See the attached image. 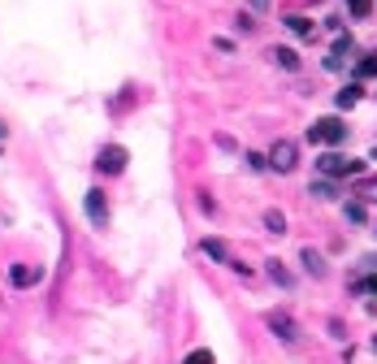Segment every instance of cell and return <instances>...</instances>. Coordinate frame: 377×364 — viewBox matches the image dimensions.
Masks as SVG:
<instances>
[{
  "label": "cell",
  "mask_w": 377,
  "mask_h": 364,
  "mask_svg": "<svg viewBox=\"0 0 377 364\" xmlns=\"http://www.w3.org/2000/svg\"><path fill=\"white\" fill-rule=\"evenodd\" d=\"M360 291H369V295H377V273H373V278H364V282H360Z\"/></svg>",
  "instance_id": "22"
},
{
  "label": "cell",
  "mask_w": 377,
  "mask_h": 364,
  "mask_svg": "<svg viewBox=\"0 0 377 364\" xmlns=\"http://www.w3.org/2000/svg\"><path fill=\"white\" fill-rule=\"evenodd\" d=\"M356 195H360V200H364V204H377V174H373V178H364V182H360V187H356Z\"/></svg>",
  "instance_id": "12"
},
{
  "label": "cell",
  "mask_w": 377,
  "mask_h": 364,
  "mask_svg": "<svg viewBox=\"0 0 377 364\" xmlns=\"http://www.w3.org/2000/svg\"><path fill=\"white\" fill-rule=\"evenodd\" d=\"M347 52H351V35H338L334 48H330V57H325V70H343L347 65Z\"/></svg>",
  "instance_id": "7"
},
{
  "label": "cell",
  "mask_w": 377,
  "mask_h": 364,
  "mask_svg": "<svg viewBox=\"0 0 377 364\" xmlns=\"http://www.w3.org/2000/svg\"><path fill=\"white\" fill-rule=\"evenodd\" d=\"M356 100H360V83H351V87H343V91H338V109H351Z\"/></svg>",
  "instance_id": "15"
},
{
  "label": "cell",
  "mask_w": 377,
  "mask_h": 364,
  "mask_svg": "<svg viewBox=\"0 0 377 364\" xmlns=\"http://www.w3.org/2000/svg\"><path fill=\"white\" fill-rule=\"evenodd\" d=\"M377 74V52H369L364 61H356V78H373Z\"/></svg>",
  "instance_id": "16"
},
{
  "label": "cell",
  "mask_w": 377,
  "mask_h": 364,
  "mask_svg": "<svg viewBox=\"0 0 377 364\" xmlns=\"http://www.w3.org/2000/svg\"><path fill=\"white\" fill-rule=\"evenodd\" d=\"M269 278L278 282V286H295V278H291V273L282 269V260H269Z\"/></svg>",
  "instance_id": "14"
},
{
  "label": "cell",
  "mask_w": 377,
  "mask_h": 364,
  "mask_svg": "<svg viewBox=\"0 0 377 364\" xmlns=\"http://www.w3.org/2000/svg\"><path fill=\"white\" fill-rule=\"evenodd\" d=\"M299 260H304V269H308L312 278H325V260H321V252L304 247V252H299Z\"/></svg>",
  "instance_id": "8"
},
{
  "label": "cell",
  "mask_w": 377,
  "mask_h": 364,
  "mask_svg": "<svg viewBox=\"0 0 377 364\" xmlns=\"http://www.w3.org/2000/svg\"><path fill=\"white\" fill-rule=\"evenodd\" d=\"M286 31H295L299 39H308V35H312V22H308L304 13H291V18H286Z\"/></svg>",
  "instance_id": "10"
},
{
  "label": "cell",
  "mask_w": 377,
  "mask_h": 364,
  "mask_svg": "<svg viewBox=\"0 0 377 364\" xmlns=\"http://www.w3.org/2000/svg\"><path fill=\"white\" fill-rule=\"evenodd\" d=\"M199 247H204L213 260H221V265H234V260H230V247H225L221 239H204V243H199Z\"/></svg>",
  "instance_id": "9"
},
{
  "label": "cell",
  "mask_w": 377,
  "mask_h": 364,
  "mask_svg": "<svg viewBox=\"0 0 377 364\" xmlns=\"http://www.w3.org/2000/svg\"><path fill=\"white\" fill-rule=\"evenodd\" d=\"M317 169H321L325 178H351V174H364V161H351V156H338V152H325L321 161H317Z\"/></svg>",
  "instance_id": "1"
},
{
  "label": "cell",
  "mask_w": 377,
  "mask_h": 364,
  "mask_svg": "<svg viewBox=\"0 0 377 364\" xmlns=\"http://www.w3.org/2000/svg\"><path fill=\"white\" fill-rule=\"evenodd\" d=\"M265 226H269V234H286V217L278 213V208H269V213H265Z\"/></svg>",
  "instance_id": "13"
},
{
  "label": "cell",
  "mask_w": 377,
  "mask_h": 364,
  "mask_svg": "<svg viewBox=\"0 0 377 364\" xmlns=\"http://www.w3.org/2000/svg\"><path fill=\"white\" fill-rule=\"evenodd\" d=\"M312 195H321V200H334V187H330V182H317V187H312Z\"/></svg>",
  "instance_id": "21"
},
{
  "label": "cell",
  "mask_w": 377,
  "mask_h": 364,
  "mask_svg": "<svg viewBox=\"0 0 377 364\" xmlns=\"http://www.w3.org/2000/svg\"><path fill=\"white\" fill-rule=\"evenodd\" d=\"M269 5V0H251V9H265Z\"/></svg>",
  "instance_id": "23"
},
{
  "label": "cell",
  "mask_w": 377,
  "mask_h": 364,
  "mask_svg": "<svg viewBox=\"0 0 377 364\" xmlns=\"http://www.w3.org/2000/svg\"><path fill=\"white\" fill-rule=\"evenodd\" d=\"M269 330L278 334L282 343H295V338H299V325H295V321L286 317V312H269Z\"/></svg>",
  "instance_id": "5"
},
{
  "label": "cell",
  "mask_w": 377,
  "mask_h": 364,
  "mask_svg": "<svg viewBox=\"0 0 377 364\" xmlns=\"http://www.w3.org/2000/svg\"><path fill=\"white\" fill-rule=\"evenodd\" d=\"M35 282V269H13V286H31Z\"/></svg>",
  "instance_id": "19"
},
{
  "label": "cell",
  "mask_w": 377,
  "mask_h": 364,
  "mask_svg": "<svg viewBox=\"0 0 377 364\" xmlns=\"http://www.w3.org/2000/svg\"><path fill=\"white\" fill-rule=\"evenodd\" d=\"M308 139L312 143H343L347 139V126H343V117H321V122H312Z\"/></svg>",
  "instance_id": "3"
},
{
  "label": "cell",
  "mask_w": 377,
  "mask_h": 364,
  "mask_svg": "<svg viewBox=\"0 0 377 364\" xmlns=\"http://www.w3.org/2000/svg\"><path fill=\"white\" fill-rule=\"evenodd\" d=\"M265 161H269V169H278V174H291V169L299 165V143H291V139H278V143L269 148V156H265Z\"/></svg>",
  "instance_id": "2"
},
{
  "label": "cell",
  "mask_w": 377,
  "mask_h": 364,
  "mask_svg": "<svg viewBox=\"0 0 377 364\" xmlns=\"http://www.w3.org/2000/svg\"><path fill=\"white\" fill-rule=\"evenodd\" d=\"M347 221H364V204H360V200L347 204Z\"/></svg>",
  "instance_id": "20"
},
{
  "label": "cell",
  "mask_w": 377,
  "mask_h": 364,
  "mask_svg": "<svg viewBox=\"0 0 377 364\" xmlns=\"http://www.w3.org/2000/svg\"><path fill=\"white\" fill-rule=\"evenodd\" d=\"M183 364H213V351H209V347H199V351H191Z\"/></svg>",
  "instance_id": "18"
},
{
  "label": "cell",
  "mask_w": 377,
  "mask_h": 364,
  "mask_svg": "<svg viewBox=\"0 0 377 364\" xmlns=\"http://www.w3.org/2000/svg\"><path fill=\"white\" fill-rule=\"evenodd\" d=\"M347 9H351V18H369L373 13V0H347Z\"/></svg>",
  "instance_id": "17"
},
{
  "label": "cell",
  "mask_w": 377,
  "mask_h": 364,
  "mask_svg": "<svg viewBox=\"0 0 377 364\" xmlns=\"http://www.w3.org/2000/svg\"><path fill=\"white\" fill-rule=\"evenodd\" d=\"M83 208H87V217L95 221V226H109V204H105V191H87V200H83Z\"/></svg>",
  "instance_id": "4"
},
{
  "label": "cell",
  "mask_w": 377,
  "mask_h": 364,
  "mask_svg": "<svg viewBox=\"0 0 377 364\" xmlns=\"http://www.w3.org/2000/svg\"><path fill=\"white\" fill-rule=\"evenodd\" d=\"M273 61H278L282 70H299V57H295V48H273Z\"/></svg>",
  "instance_id": "11"
},
{
  "label": "cell",
  "mask_w": 377,
  "mask_h": 364,
  "mask_svg": "<svg viewBox=\"0 0 377 364\" xmlns=\"http://www.w3.org/2000/svg\"><path fill=\"white\" fill-rule=\"evenodd\" d=\"M95 165H100V174H121V169H126V148H117V143H113V148H105Z\"/></svg>",
  "instance_id": "6"
}]
</instances>
